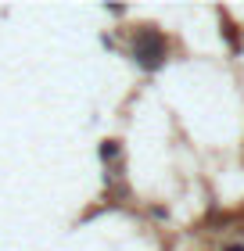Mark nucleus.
<instances>
[{"label":"nucleus","mask_w":244,"mask_h":251,"mask_svg":"<svg viewBox=\"0 0 244 251\" xmlns=\"http://www.w3.org/2000/svg\"><path fill=\"white\" fill-rule=\"evenodd\" d=\"M115 151H119V147H115V140H108V144L101 147V154H104V158H115Z\"/></svg>","instance_id":"nucleus-2"},{"label":"nucleus","mask_w":244,"mask_h":251,"mask_svg":"<svg viewBox=\"0 0 244 251\" xmlns=\"http://www.w3.org/2000/svg\"><path fill=\"white\" fill-rule=\"evenodd\" d=\"M226 251H244V248H241V244H237V248H226Z\"/></svg>","instance_id":"nucleus-3"},{"label":"nucleus","mask_w":244,"mask_h":251,"mask_svg":"<svg viewBox=\"0 0 244 251\" xmlns=\"http://www.w3.org/2000/svg\"><path fill=\"white\" fill-rule=\"evenodd\" d=\"M133 58L140 61L144 68H158L165 61V40H162L158 29H140L133 40Z\"/></svg>","instance_id":"nucleus-1"}]
</instances>
